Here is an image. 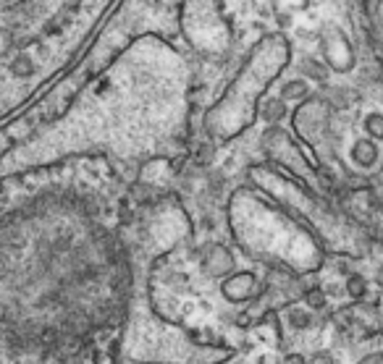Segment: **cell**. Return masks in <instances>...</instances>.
Here are the masks:
<instances>
[{"mask_svg":"<svg viewBox=\"0 0 383 364\" xmlns=\"http://www.w3.org/2000/svg\"><path fill=\"white\" fill-rule=\"evenodd\" d=\"M220 291H223V296L229 301L241 304V301H250L260 291V286H257V278L252 273H234V275H229V278L223 280Z\"/></svg>","mask_w":383,"mask_h":364,"instance_id":"1","label":"cell"},{"mask_svg":"<svg viewBox=\"0 0 383 364\" xmlns=\"http://www.w3.org/2000/svg\"><path fill=\"white\" fill-rule=\"evenodd\" d=\"M202 270L213 278H229V273L234 270V257L229 255L226 247L208 244L202 249Z\"/></svg>","mask_w":383,"mask_h":364,"instance_id":"2","label":"cell"},{"mask_svg":"<svg viewBox=\"0 0 383 364\" xmlns=\"http://www.w3.org/2000/svg\"><path fill=\"white\" fill-rule=\"evenodd\" d=\"M378 155H381L378 142L370 139V137H362V139L352 144V162L360 165V168H373L378 162Z\"/></svg>","mask_w":383,"mask_h":364,"instance_id":"3","label":"cell"},{"mask_svg":"<svg viewBox=\"0 0 383 364\" xmlns=\"http://www.w3.org/2000/svg\"><path fill=\"white\" fill-rule=\"evenodd\" d=\"M344 291H347V296L354 301H360L368 296V291H370V283L365 280V275H360V273H350L347 275V280H344Z\"/></svg>","mask_w":383,"mask_h":364,"instance_id":"4","label":"cell"},{"mask_svg":"<svg viewBox=\"0 0 383 364\" xmlns=\"http://www.w3.org/2000/svg\"><path fill=\"white\" fill-rule=\"evenodd\" d=\"M286 320H289V325L294 328V331H307L310 325H313V312L310 310H302V307H292V310L286 312Z\"/></svg>","mask_w":383,"mask_h":364,"instance_id":"5","label":"cell"},{"mask_svg":"<svg viewBox=\"0 0 383 364\" xmlns=\"http://www.w3.org/2000/svg\"><path fill=\"white\" fill-rule=\"evenodd\" d=\"M362 126H365V134L375 142H383V113H368L365 121H362Z\"/></svg>","mask_w":383,"mask_h":364,"instance_id":"6","label":"cell"},{"mask_svg":"<svg viewBox=\"0 0 383 364\" xmlns=\"http://www.w3.org/2000/svg\"><path fill=\"white\" fill-rule=\"evenodd\" d=\"M284 116H286L284 100H265L263 103V118L268 123H278Z\"/></svg>","mask_w":383,"mask_h":364,"instance_id":"7","label":"cell"},{"mask_svg":"<svg viewBox=\"0 0 383 364\" xmlns=\"http://www.w3.org/2000/svg\"><path fill=\"white\" fill-rule=\"evenodd\" d=\"M307 92H310L307 82L294 79V82L284 84V89H281V100H302V97H307Z\"/></svg>","mask_w":383,"mask_h":364,"instance_id":"8","label":"cell"},{"mask_svg":"<svg viewBox=\"0 0 383 364\" xmlns=\"http://www.w3.org/2000/svg\"><path fill=\"white\" fill-rule=\"evenodd\" d=\"M326 291L317 289V286H313V289L305 291V304L310 307V310H323L326 307Z\"/></svg>","mask_w":383,"mask_h":364,"instance_id":"9","label":"cell"},{"mask_svg":"<svg viewBox=\"0 0 383 364\" xmlns=\"http://www.w3.org/2000/svg\"><path fill=\"white\" fill-rule=\"evenodd\" d=\"M307 364H333V356L329 351H317L307 359Z\"/></svg>","mask_w":383,"mask_h":364,"instance_id":"10","label":"cell"},{"mask_svg":"<svg viewBox=\"0 0 383 364\" xmlns=\"http://www.w3.org/2000/svg\"><path fill=\"white\" fill-rule=\"evenodd\" d=\"M281 364H307V359L302 356V354H286Z\"/></svg>","mask_w":383,"mask_h":364,"instance_id":"11","label":"cell"},{"mask_svg":"<svg viewBox=\"0 0 383 364\" xmlns=\"http://www.w3.org/2000/svg\"><path fill=\"white\" fill-rule=\"evenodd\" d=\"M375 283H378V286L383 289V265L378 270H375Z\"/></svg>","mask_w":383,"mask_h":364,"instance_id":"12","label":"cell"}]
</instances>
